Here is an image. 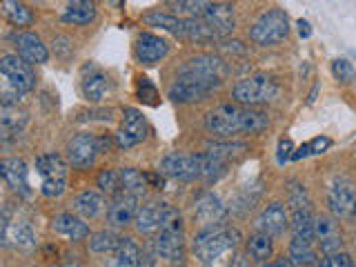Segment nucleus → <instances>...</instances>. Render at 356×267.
I'll use <instances>...</instances> for the list:
<instances>
[{"instance_id": "1", "label": "nucleus", "mask_w": 356, "mask_h": 267, "mask_svg": "<svg viewBox=\"0 0 356 267\" xmlns=\"http://www.w3.org/2000/svg\"><path fill=\"white\" fill-rule=\"evenodd\" d=\"M270 125V116L265 111L243 105H218L207 111L205 129L211 136L232 138L236 134H259Z\"/></svg>"}, {"instance_id": "2", "label": "nucleus", "mask_w": 356, "mask_h": 267, "mask_svg": "<svg viewBox=\"0 0 356 267\" xmlns=\"http://www.w3.org/2000/svg\"><path fill=\"white\" fill-rule=\"evenodd\" d=\"M241 243V234L232 227H203L194 238V254L205 267H229Z\"/></svg>"}, {"instance_id": "3", "label": "nucleus", "mask_w": 356, "mask_h": 267, "mask_svg": "<svg viewBox=\"0 0 356 267\" xmlns=\"http://www.w3.org/2000/svg\"><path fill=\"white\" fill-rule=\"evenodd\" d=\"M276 94H278V87L274 83V78L265 76V74L243 78V81H238L232 89V98L243 107L267 105L276 98Z\"/></svg>"}, {"instance_id": "4", "label": "nucleus", "mask_w": 356, "mask_h": 267, "mask_svg": "<svg viewBox=\"0 0 356 267\" xmlns=\"http://www.w3.org/2000/svg\"><path fill=\"white\" fill-rule=\"evenodd\" d=\"M36 172L40 176V192L47 198H58L67 189L70 178V163L63 161L60 154H42L36 159Z\"/></svg>"}, {"instance_id": "5", "label": "nucleus", "mask_w": 356, "mask_h": 267, "mask_svg": "<svg viewBox=\"0 0 356 267\" xmlns=\"http://www.w3.org/2000/svg\"><path fill=\"white\" fill-rule=\"evenodd\" d=\"M289 33V18L283 9H270L254 22L250 29V38L259 47H272L287 38Z\"/></svg>"}, {"instance_id": "6", "label": "nucleus", "mask_w": 356, "mask_h": 267, "mask_svg": "<svg viewBox=\"0 0 356 267\" xmlns=\"http://www.w3.org/2000/svg\"><path fill=\"white\" fill-rule=\"evenodd\" d=\"M159 174L174 181H200L203 154H167L159 165Z\"/></svg>"}, {"instance_id": "7", "label": "nucleus", "mask_w": 356, "mask_h": 267, "mask_svg": "<svg viewBox=\"0 0 356 267\" xmlns=\"http://www.w3.org/2000/svg\"><path fill=\"white\" fill-rule=\"evenodd\" d=\"M178 74H192V76L209 83L216 89L222 85V81H225L227 65H225V60L218 58V56H214V54H200V56H194V58H189L181 67V72Z\"/></svg>"}, {"instance_id": "8", "label": "nucleus", "mask_w": 356, "mask_h": 267, "mask_svg": "<svg viewBox=\"0 0 356 267\" xmlns=\"http://www.w3.org/2000/svg\"><path fill=\"white\" fill-rule=\"evenodd\" d=\"M0 72H3L5 83L16 87L22 94H27L36 87V76H33L31 63L20 58L18 54H5L0 58Z\"/></svg>"}, {"instance_id": "9", "label": "nucleus", "mask_w": 356, "mask_h": 267, "mask_svg": "<svg viewBox=\"0 0 356 267\" xmlns=\"http://www.w3.org/2000/svg\"><path fill=\"white\" fill-rule=\"evenodd\" d=\"M100 154V143L98 136L89 131H81L67 143V163L74 170H89L94 165L96 156Z\"/></svg>"}, {"instance_id": "10", "label": "nucleus", "mask_w": 356, "mask_h": 267, "mask_svg": "<svg viewBox=\"0 0 356 267\" xmlns=\"http://www.w3.org/2000/svg\"><path fill=\"white\" fill-rule=\"evenodd\" d=\"M211 92H214V87L209 83L200 81V78L192 74H178V78L170 87V92H167V98L178 105H189L196 103V100H205Z\"/></svg>"}, {"instance_id": "11", "label": "nucleus", "mask_w": 356, "mask_h": 267, "mask_svg": "<svg viewBox=\"0 0 356 267\" xmlns=\"http://www.w3.org/2000/svg\"><path fill=\"white\" fill-rule=\"evenodd\" d=\"M327 205L334 218H352L356 214V192L348 178H337L327 189Z\"/></svg>"}, {"instance_id": "12", "label": "nucleus", "mask_w": 356, "mask_h": 267, "mask_svg": "<svg viewBox=\"0 0 356 267\" xmlns=\"http://www.w3.org/2000/svg\"><path fill=\"white\" fill-rule=\"evenodd\" d=\"M147 136V120L143 118L138 109L127 107L122 111L120 129L116 131V145L120 149H129L134 145H138Z\"/></svg>"}, {"instance_id": "13", "label": "nucleus", "mask_w": 356, "mask_h": 267, "mask_svg": "<svg viewBox=\"0 0 356 267\" xmlns=\"http://www.w3.org/2000/svg\"><path fill=\"white\" fill-rule=\"evenodd\" d=\"M167 54H170V42L161 36H156V33H149V31H143L136 38V44H134V56H136V60L147 67L167 58Z\"/></svg>"}, {"instance_id": "14", "label": "nucleus", "mask_w": 356, "mask_h": 267, "mask_svg": "<svg viewBox=\"0 0 356 267\" xmlns=\"http://www.w3.org/2000/svg\"><path fill=\"white\" fill-rule=\"evenodd\" d=\"M227 216L225 205L220 203V198L211 192H200L194 200V218L203 227H216Z\"/></svg>"}, {"instance_id": "15", "label": "nucleus", "mask_w": 356, "mask_h": 267, "mask_svg": "<svg viewBox=\"0 0 356 267\" xmlns=\"http://www.w3.org/2000/svg\"><path fill=\"white\" fill-rule=\"evenodd\" d=\"M3 245L7 248H20V250H29L36 245V234H33L31 225L25 220H11L9 209L3 211Z\"/></svg>"}, {"instance_id": "16", "label": "nucleus", "mask_w": 356, "mask_h": 267, "mask_svg": "<svg viewBox=\"0 0 356 267\" xmlns=\"http://www.w3.org/2000/svg\"><path fill=\"white\" fill-rule=\"evenodd\" d=\"M152 250H154V259H159V261H167L172 265L183 263V259H185L183 234L159 232L152 241Z\"/></svg>"}, {"instance_id": "17", "label": "nucleus", "mask_w": 356, "mask_h": 267, "mask_svg": "<svg viewBox=\"0 0 356 267\" xmlns=\"http://www.w3.org/2000/svg\"><path fill=\"white\" fill-rule=\"evenodd\" d=\"M314 241L318 243V248L323 254H337L343 248V234L337 218L332 216H318L314 220Z\"/></svg>"}, {"instance_id": "18", "label": "nucleus", "mask_w": 356, "mask_h": 267, "mask_svg": "<svg viewBox=\"0 0 356 267\" xmlns=\"http://www.w3.org/2000/svg\"><path fill=\"white\" fill-rule=\"evenodd\" d=\"M289 225V216H287V209L283 203H270L263 211L261 216L256 218V229L267 234V236H281L285 234Z\"/></svg>"}, {"instance_id": "19", "label": "nucleus", "mask_w": 356, "mask_h": 267, "mask_svg": "<svg viewBox=\"0 0 356 267\" xmlns=\"http://www.w3.org/2000/svg\"><path fill=\"white\" fill-rule=\"evenodd\" d=\"M14 44H16V54L20 58H25L31 65H44L49 60V49L44 47V42L31 31H22L14 36Z\"/></svg>"}, {"instance_id": "20", "label": "nucleus", "mask_w": 356, "mask_h": 267, "mask_svg": "<svg viewBox=\"0 0 356 267\" xmlns=\"http://www.w3.org/2000/svg\"><path fill=\"white\" fill-rule=\"evenodd\" d=\"M138 214V198L131 194H118L107 207V220L111 227H125L131 220H136Z\"/></svg>"}, {"instance_id": "21", "label": "nucleus", "mask_w": 356, "mask_h": 267, "mask_svg": "<svg viewBox=\"0 0 356 267\" xmlns=\"http://www.w3.org/2000/svg\"><path fill=\"white\" fill-rule=\"evenodd\" d=\"M203 20L218 33L220 38L232 33L234 25H236V20H234V7L225 5V3H209L207 11L203 14Z\"/></svg>"}, {"instance_id": "22", "label": "nucleus", "mask_w": 356, "mask_h": 267, "mask_svg": "<svg viewBox=\"0 0 356 267\" xmlns=\"http://www.w3.org/2000/svg\"><path fill=\"white\" fill-rule=\"evenodd\" d=\"M0 174L3 178L9 183V187L14 189V192L22 194V196H29V183H27V165L25 161L20 159H5L0 163Z\"/></svg>"}, {"instance_id": "23", "label": "nucleus", "mask_w": 356, "mask_h": 267, "mask_svg": "<svg viewBox=\"0 0 356 267\" xmlns=\"http://www.w3.org/2000/svg\"><path fill=\"white\" fill-rule=\"evenodd\" d=\"M51 227L60 234V236L70 238V241H85L89 236V225L78 218L76 214H70V211H63L54 220H51Z\"/></svg>"}, {"instance_id": "24", "label": "nucleus", "mask_w": 356, "mask_h": 267, "mask_svg": "<svg viewBox=\"0 0 356 267\" xmlns=\"http://www.w3.org/2000/svg\"><path fill=\"white\" fill-rule=\"evenodd\" d=\"M163 209H165V203L161 200H149V203H145L143 207H138V214H136V229L140 234H159L161 232V220H163Z\"/></svg>"}, {"instance_id": "25", "label": "nucleus", "mask_w": 356, "mask_h": 267, "mask_svg": "<svg viewBox=\"0 0 356 267\" xmlns=\"http://www.w3.org/2000/svg\"><path fill=\"white\" fill-rule=\"evenodd\" d=\"M98 16L94 0H70L63 11V22L67 25H92Z\"/></svg>"}, {"instance_id": "26", "label": "nucleus", "mask_w": 356, "mask_h": 267, "mask_svg": "<svg viewBox=\"0 0 356 267\" xmlns=\"http://www.w3.org/2000/svg\"><path fill=\"white\" fill-rule=\"evenodd\" d=\"M105 196L96 192V189H85L74 198V209L78 216L83 218H96L105 211Z\"/></svg>"}, {"instance_id": "27", "label": "nucleus", "mask_w": 356, "mask_h": 267, "mask_svg": "<svg viewBox=\"0 0 356 267\" xmlns=\"http://www.w3.org/2000/svg\"><path fill=\"white\" fill-rule=\"evenodd\" d=\"M181 38L189 42H214L220 40L218 33L211 29L203 18H183Z\"/></svg>"}, {"instance_id": "28", "label": "nucleus", "mask_w": 356, "mask_h": 267, "mask_svg": "<svg viewBox=\"0 0 356 267\" xmlns=\"http://www.w3.org/2000/svg\"><path fill=\"white\" fill-rule=\"evenodd\" d=\"M107 267H140V248L131 238H122L120 248L107 261Z\"/></svg>"}, {"instance_id": "29", "label": "nucleus", "mask_w": 356, "mask_h": 267, "mask_svg": "<svg viewBox=\"0 0 356 267\" xmlns=\"http://www.w3.org/2000/svg\"><path fill=\"white\" fill-rule=\"evenodd\" d=\"M143 22H145L147 27H159V29H165V31L174 33L176 38H181L183 18H178V16H174V14H167V11L156 9V11H149V14H145V16H143Z\"/></svg>"}, {"instance_id": "30", "label": "nucleus", "mask_w": 356, "mask_h": 267, "mask_svg": "<svg viewBox=\"0 0 356 267\" xmlns=\"http://www.w3.org/2000/svg\"><path fill=\"white\" fill-rule=\"evenodd\" d=\"M147 187H149L147 174H140L138 170H134V167H122L120 170V189H122L120 194H131L140 198Z\"/></svg>"}, {"instance_id": "31", "label": "nucleus", "mask_w": 356, "mask_h": 267, "mask_svg": "<svg viewBox=\"0 0 356 267\" xmlns=\"http://www.w3.org/2000/svg\"><path fill=\"white\" fill-rule=\"evenodd\" d=\"M109 92V76L103 72H94L89 74L83 81V94L89 103H100Z\"/></svg>"}, {"instance_id": "32", "label": "nucleus", "mask_w": 356, "mask_h": 267, "mask_svg": "<svg viewBox=\"0 0 356 267\" xmlns=\"http://www.w3.org/2000/svg\"><path fill=\"white\" fill-rule=\"evenodd\" d=\"M165 3L172 9L170 14L178 18H203L209 7V0H165Z\"/></svg>"}, {"instance_id": "33", "label": "nucleus", "mask_w": 356, "mask_h": 267, "mask_svg": "<svg viewBox=\"0 0 356 267\" xmlns=\"http://www.w3.org/2000/svg\"><path fill=\"white\" fill-rule=\"evenodd\" d=\"M27 125V114L14 109V107H3V118H0V127H3V138L9 140L14 136H20V131Z\"/></svg>"}, {"instance_id": "34", "label": "nucleus", "mask_w": 356, "mask_h": 267, "mask_svg": "<svg viewBox=\"0 0 356 267\" xmlns=\"http://www.w3.org/2000/svg\"><path fill=\"white\" fill-rule=\"evenodd\" d=\"M248 254L252 256V261H256V263H267V259H272V254H274L272 236H267V234H263V232L250 236V241H248Z\"/></svg>"}, {"instance_id": "35", "label": "nucleus", "mask_w": 356, "mask_h": 267, "mask_svg": "<svg viewBox=\"0 0 356 267\" xmlns=\"http://www.w3.org/2000/svg\"><path fill=\"white\" fill-rule=\"evenodd\" d=\"M3 11H5V18L14 27H29L31 22H33L31 9L25 3H20V0H5V3H3Z\"/></svg>"}, {"instance_id": "36", "label": "nucleus", "mask_w": 356, "mask_h": 267, "mask_svg": "<svg viewBox=\"0 0 356 267\" xmlns=\"http://www.w3.org/2000/svg\"><path fill=\"white\" fill-rule=\"evenodd\" d=\"M122 243V236H118L116 232L111 229H103L96 232L92 238H89V250L96 254H114Z\"/></svg>"}, {"instance_id": "37", "label": "nucleus", "mask_w": 356, "mask_h": 267, "mask_svg": "<svg viewBox=\"0 0 356 267\" xmlns=\"http://www.w3.org/2000/svg\"><path fill=\"white\" fill-rule=\"evenodd\" d=\"M289 259H292L296 265H303V267H309V265H316V252L312 248L309 241H303V238H292L289 241Z\"/></svg>"}, {"instance_id": "38", "label": "nucleus", "mask_w": 356, "mask_h": 267, "mask_svg": "<svg viewBox=\"0 0 356 267\" xmlns=\"http://www.w3.org/2000/svg\"><path fill=\"white\" fill-rule=\"evenodd\" d=\"M314 220L309 214V209H294L292 214V232L296 238H303V241H314Z\"/></svg>"}, {"instance_id": "39", "label": "nucleus", "mask_w": 356, "mask_h": 267, "mask_svg": "<svg viewBox=\"0 0 356 267\" xmlns=\"http://www.w3.org/2000/svg\"><path fill=\"white\" fill-rule=\"evenodd\" d=\"M225 172H227V161H222L209 152L203 154V176H200V181L211 185V183H216L218 178L225 176Z\"/></svg>"}, {"instance_id": "40", "label": "nucleus", "mask_w": 356, "mask_h": 267, "mask_svg": "<svg viewBox=\"0 0 356 267\" xmlns=\"http://www.w3.org/2000/svg\"><path fill=\"white\" fill-rule=\"evenodd\" d=\"M332 147V140L327 136H318L314 140H309L305 145H300V147L292 154V161H300V159H307V156H318L323 152H327Z\"/></svg>"}, {"instance_id": "41", "label": "nucleus", "mask_w": 356, "mask_h": 267, "mask_svg": "<svg viewBox=\"0 0 356 267\" xmlns=\"http://www.w3.org/2000/svg\"><path fill=\"white\" fill-rule=\"evenodd\" d=\"M96 183L100 187V192H105L109 196H118L120 189V170H103L98 174Z\"/></svg>"}, {"instance_id": "42", "label": "nucleus", "mask_w": 356, "mask_h": 267, "mask_svg": "<svg viewBox=\"0 0 356 267\" xmlns=\"http://www.w3.org/2000/svg\"><path fill=\"white\" fill-rule=\"evenodd\" d=\"M161 232H172V234H183V216L176 207L167 205L163 209V220H161Z\"/></svg>"}, {"instance_id": "43", "label": "nucleus", "mask_w": 356, "mask_h": 267, "mask_svg": "<svg viewBox=\"0 0 356 267\" xmlns=\"http://www.w3.org/2000/svg\"><path fill=\"white\" fill-rule=\"evenodd\" d=\"M332 74L343 85H352L356 81V70L352 67V63L345 58H337L332 63Z\"/></svg>"}, {"instance_id": "44", "label": "nucleus", "mask_w": 356, "mask_h": 267, "mask_svg": "<svg viewBox=\"0 0 356 267\" xmlns=\"http://www.w3.org/2000/svg\"><path fill=\"white\" fill-rule=\"evenodd\" d=\"M207 152L218 156L222 161H229L232 156H238L245 152V145L243 143H214V145H207Z\"/></svg>"}, {"instance_id": "45", "label": "nucleus", "mask_w": 356, "mask_h": 267, "mask_svg": "<svg viewBox=\"0 0 356 267\" xmlns=\"http://www.w3.org/2000/svg\"><path fill=\"white\" fill-rule=\"evenodd\" d=\"M136 94H138V98L143 100V103H147V105L159 103V89L154 87V83L149 81V78H138Z\"/></svg>"}, {"instance_id": "46", "label": "nucleus", "mask_w": 356, "mask_h": 267, "mask_svg": "<svg viewBox=\"0 0 356 267\" xmlns=\"http://www.w3.org/2000/svg\"><path fill=\"white\" fill-rule=\"evenodd\" d=\"M289 205L294 209H305L309 205V198H307V192L305 187L300 183H289Z\"/></svg>"}, {"instance_id": "47", "label": "nucleus", "mask_w": 356, "mask_h": 267, "mask_svg": "<svg viewBox=\"0 0 356 267\" xmlns=\"http://www.w3.org/2000/svg\"><path fill=\"white\" fill-rule=\"evenodd\" d=\"M318 267H354L352 259L348 254H343V252H337V254H327V256H323Z\"/></svg>"}, {"instance_id": "48", "label": "nucleus", "mask_w": 356, "mask_h": 267, "mask_svg": "<svg viewBox=\"0 0 356 267\" xmlns=\"http://www.w3.org/2000/svg\"><path fill=\"white\" fill-rule=\"evenodd\" d=\"M292 154H294V145L289 138H281L278 140V163L285 165L287 161H292Z\"/></svg>"}, {"instance_id": "49", "label": "nucleus", "mask_w": 356, "mask_h": 267, "mask_svg": "<svg viewBox=\"0 0 356 267\" xmlns=\"http://www.w3.org/2000/svg\"><path fill=\"white\" fill-rule=\"evenodd\" d=\"M263 267H296V263L289 259H285V256H281V259H274V261H270V263H263Z\"/></svg>"}, {"instance_id": "50", "label": "nucleus", "mask_w": 356, "mask_h": 267, "mask_svg": "<svg viewBox=\"0 0 356 267\" xmlns=\"http://www.w3.org/2000/svg\"><path fill=\"white\" fill-rule=\"evenodd\" d=\"M296 27H298V36L300 38H309L312 36V25L307 20H303V18L296 20Z\"/></svg>"}, {"instance_id": "51", "label": "nucleus", "mask_w": 356, "mask_h": 267, "mask_svg": "<svg viewBox=\"0 0 356 267\" xmlns=\"http://www.w3.org/2000/svg\"><path fill=\"white\" fill-rule=\"evenodd\" d=\"M316 92H318V85L314 87V89H312V94H309V100H307V103L312 105V103H314V98H316Z\"/></svg>"}, {"instance_id": "52", "label": "nucleus", "mask_w": 356, "mask_h": 267, "mask_svg": "<svg viewBox=\"0 0 356 267\" xmlns=\"http://www.w3.org/2000/svg\"><path fill=\"white\" fill-rule=\"evenodd\" d=\"M54 267H78L76 263H63V265H54Z\"/></svg>"}, {"instance_id": "53", "label": "nucleus", "mask_w": 356, "mask_h": 267, "mask_svg": "<svg viewBox=\"0 0 356 267\" xmlns=\"http://www.w3.org/2000/svg\"><path fill=\"white\" fill-rule=\"evenodd\" d=\"M109 3L114 5V7H120V5H122V0H109Z\"/></svg>"}, {"instance_id": "54", "label": "nucleus", "mask_w": 356, "mask_h": 267, "mask_svg": "<svg viewBox=\"0 0 356 267\" xmlns=\"http://www.w3.org/2000/svg\"><path fill=\"white\" fill-rule=\"evenodd\" d=\"M236 267H250V265H248V263H245L243 259H238V263H236Z\"/></svg>"}]
</instances>
